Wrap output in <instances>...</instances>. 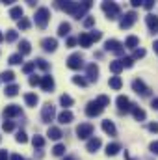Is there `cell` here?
<instances>
[{
	"instance_id": "1",
	"label": "cell",
	"mask_w": 158,
	"mask_h": 160,
	"mask_svg": "<svg viewBox=\"0 0 158 160\" xmlns=\"http://www.w3.org/2000/svg\"><path fill=\"white\" fill-rule=\"evenodd\" d=\"M58 8H62L63 11H67V13H71L75 19H82V17H86V11L93 6L89 0H86V2H58L56 4Z\"/></svg>"
},
{
	"instance_id": "2",
	"label": "cell",
	"mask_w": 158,
	"mask_h": 160,
	"mask_svg": "<svg viewBox=\"0 0 158 160\" xmlns=\"http://www.w3.org/2000/svg\"><path fill=\"white\" fill-rule=\"evenodd\" d=\"M102 11L106 13V17L110 19V21H116L119 15H121V9H119V6L116 2H102Z\"/></svg>"
},
{
	"instance_id": "3",
	"label": "cell",
	"mask_w": 158,
	"mask_h": 160,
	"mask_svg": "<svg viewBox=\"0 0 158 160\" xmlns=\"http://www.w3.org/2000/svg\"><path fill=\"white\" fill-rule=\"evenodd\" d=\"M48 19H50V11H48V8H39V9L36 11V24H37L39 28H47Z\"/></svg>"
},
{
	"instance_id": "4",
	"label": "cell",
	"mask_w": 158,
	"mask_h": 160,
	"mask_svg": "<svg viewBox=\"0 0 158 160\" xmlns=\"http://www.w3.org/2000/svg\"><path fill=\"white\" fill-rule=\"evenodd\" d=\"M136 19H138V15H136V11H126L125 15H123V19L119 21V26H121V30H128L134 22H136Z\"/></svg>"
},
{
	"instance_id": "5",
	"label": "cell",
	"mask_w": 158,
	"mask_h": 160,
	"mask_svg": "<svg viewBox=\"0 0 158 160\" xmlns=\"http://www.w3.org/2000/svg\"><path fill=\"white\" fill-rule=\"evenodd\" d=\"M104 110V106L95 99V101H91V102H87V106H86V114L89 116V118H97V116H101V112Z\"/></svg>"
},
{
	"instance_id": "6",
	"label": "cell",
	"mask_w": 158,
	"mask_h": 160,
	"mask_svg": "<svg viewBox=\"0 0 158 160\" xmlns=\"http://www.w3.org/2000/svg\"><path fill=\"white\" fill-rule=\"evenodd\" d=\"M91 134H93V125L91 123H80L77 127V136L80 140H87Z\"/></svg>"
},
{
	"instance_id": "7",
	"label": "cell",
	"mask_w": 158,
	"mask_h": 160,
	"mask_svg": "<svg viewBox=\"0 0 158 160\" xmlns=\"http://www.w3.org/2000/svg\"><path fill=\"white\" fill-rule=\"evenodd\" d=\"M132 89H134L138 95H141V97H149V95H151V89L145 86L143 80H140V78H136L132 82Z\"/></svg>"
},
{
	"instance_id": "8",
	"label": "cell",
	"mask_w": 158,
	"mask_h": 160,
	"mask_svg": "<svg viewBox=\"0 0 158 160\" xmlns=\"http://www.w3.org/2000/svg\"><path fill=\"white\" fill-rule=\"evenodd\" d=\"M117 108H119V112L121 114H126V112H132V108H134V102H130L125 95H119L117 97Z\"/></svg>"
},
{
	"instance_id": "9",
	"label": "cell",
	"mask_w": 158,
	"mask_h": 160,
	"mask_svg": "<svg viewBox=\"0 0 158 160\" xmlns=\"http://www.w3.org/2000/svg\"><path fill=\"white\" fill-rule=\"evenodd\" d=\"M104 48H106V50H110V52H114V54H117V56H121V54L125 52L123 43H119L117 39H108L106 43H104Z\"/></svg>"
},
{
	"instance_id": "10",
	"label": "cell",
	"mask_w": 158,
	"mask_h": 160,
	"mask_svg": "<svg viewBox=\"0 0 158 160\" xmlns=\"http://www.w3.org/2000/svg\"><path fill=\"white\" fill-rule=\"evenodd\" d=\"M41 118L45 123H50V121L56 118V110H54V106L50 104V102H47L45 106H43V110H41Z\"/></svg>"
},
{
	"instance_id": "11",
	"label": "cell",
	"mask_w": 158,
	"mask_h": 160,
	"mask_svg": "<svg viewBox=\"0 0 158 160\" xmlns=\"http://www.w3.org/2000/svg\"><path fill=\"white\" fill-rule=\"evenodd\" d=\"M84 65V58L80 56V54H71L69 58H67V67L69 69H73V71H77Z\"/></svg>"
},
{
	"instance_id": "12",
	"label": "cell",
	"mask_w": 158,
	"mask_h": 160,
	"mask_svg": "<svg viewBox=\"0 0 158 160\" xmlns=\"http://www.w3.org/2000/svg\"><path fill=\"white\" fill-rule=\"evenodd\" d=\"M86 75H87V80H89V82H95V80L99 78V67H97L95 63H89V65L86 67Z\"/></svg>"
},
{
	"instance_id": "13",
	"label": "cell",
	"mask_w": 158,
	"mask_h": 160,
	"mask_svg": "<svg viewBox=\"0 0 158 160\" xmlns=\"http://www.w3.org/2000/svg\"><path fill=\"white\" fill-rule=\"evenodd\" d=\"M17 116H21V106L9 104V106L4 108V118H17Z\"/></svg>"
},
{
	"instance_id": "14",
	"label": "cell",
	"mask_w": 158,
	"mask_h": 160,
	"mask_svg": "<svg viewBox=\"0 0 158 160\" xmlns=\"http://www.w3.org/2000/svg\"><path fill=\"white\" fill-rule=\"evenodd\" d=\"M41 47H43L47 52H54L56 47H58V41L54 39V38H45V39L41 41Z\"/></svg>"
},
{
	"instance_id": "15",
	"label": "cell",
	"mask_w": 158,
	"mask_h": 160,
	"mask_svg": "<svg viewBox=\"0 0 158 160\" xmlns=\"http://www.w3.org/2000/svg\"><path fill=\"white\" fill-rule=\"evenodd\" d=\"M145 22H147V26H149V30H151L153 34H156V32H158V17H156V15H153V13H149V15L145 17Z\"/></svg>"
},
{
	"instance_id": "16",
	"label": "cell",
	"mask_w": 158,
	"mask_h": 160,
	"mask_svg": "<svg viewBox=\"0 0 158 160\" xmlns=\"http://www.w3.org/2000/svg\"><path fill=\"white\" fill-rule=\"evenodd\" d=\"M41 88H43V91H52L54 89V78L50 75H45L41 78Z\"/></svg>"
},
{
	"instance_id": "17",
	"label": "cell",
	"mask_w": 158,
	"mask_h": 160,
	"mask_svg": "<svg viewBox=\"0 0 158 160\" xmlns=\"http://www.w3.org/2000/svg\"><path fill=\"white\" fill-rule=\"evenodd\" d=\"M101 138H91V140H87V143H86V149L89 151V153H95L99 147H101Z\"/></svg>"
},
{
	"instance_id": "18",
	"label": "cell",
	"mask_w": 158,
	"mask_h": 160,
	"mask_svg": "<svg viewBox=\"0 0 158 160\" xmlns=\"http://www.w3.org/2000/svg\"><path fill=\"white\" fill-rule=\"evenodd\" d=\"M102 130H104L106 134H110V136H116V134H117L116 125H114L110 119H104V121H102Z\"/></svg>"
},
{
	"instance_id": "19",
	"label": "cell",
	"mask_w": 158,
	"mask_h": 160,
	"mask_svg": "<svg viewBox=\"0 0 158 160\" xmlns=\"http://www.w3.org/2000/svg\"><path fill=\"white\" fill-rule=\"evenodd\" d=\"M73 118H75V116H73V112H71V110H63V112L58 116V121H60L62 125H67V123H71V121H73Z\"/></svg>"
},
{
	"instance_id": "20",
	"label": "cell",
	"mask_w": 158,
	"mask_h": 160,
	"mask_svg": "<svg viewBox=\"0 0 158 160\" xmlns=\"http://www.w3.org/2000/svg\"><path fill=\"white\" fill-rule=\"evenodd\" d=\"M9 17L15 19V21H21V19H22V8H21V6H13V8L9 9Z\"/></svg>"
},
{
	"instance_id": "21",
	"label": "cell",
	"mask_w": 158,
	"mask_h": 160,
	"mask_svg": "<svg viewBox=\"0 0 158 160\" xmlns=\"http://www.w3.org/2000/svg\"><path fill=\"white\" fill-rule=\"evenodd\" d=\"M78 43H80V47H91V43H93V39H91V36H89L87 32H84V34H80Z\"/></svg>"
},
{
	"instance_id": "22",
	"label": "cell",
	"mask_w": 158,
	"mask_h": 160,
	"mask_svg": "<svg viewBox=\"0 0 158 160\" xmlns=\"http://www.w3.org/2000/svg\"><path fill=\"white\" fill-rule=\"evenodd\" d=\"M119 151H121V145L119 143H108L106 145V155L108 157H116Z\"/></svg>"
},
{
	"instance_id": "23",
	"label": "cell",
	"mask_w": 158,
	"mask_h": 160,
	"mask_svg": "<svg viewBox=\"0 0 158 160\" xmlns=\"http://www.w3.org/2000/svg\"><path fill=\"white\" fill-rule=\"evenodd\" d=\"M47 134H48V138H50V140H60V138L63 136V134H62V130H60L58 127H48V132H47Z\"/></svg>"
},
{
	"instance_id": "24",
	"label": "cell",
	"mask_w": 158,
	"mask_h": 160,
	"mask_svg": "<svg viewBox=\"0 0 158 160\" xmlns=\"http://www.w3.org/2000/svg\"><path fill=\"white\" fill-rule=\"evenodd\" d=\"M110 71H112L114 75H119V73L123 71V62H121V60H114V62H110Z\"/></svg>"
},
{
	"instance_id": "25",
	"label": "cell",
	"mask_w": 158,
	"mask_h": 160,
	"mask_svg": "<svg viewBox=\"0 0 158 160\" xmlns=\"http://www.w3.org/2000/svg\"><path fill=\"white\" fill-rule=\"evenodd\" d=\"M24 102H26L28 106H36V104L39 102V99H37L36 93H26V95H24Z\"/></svg>"
},
{
	"instance_id": "26",
	"label": "cell",
	"mask_w": 158,
	"mask_h": 160,
	"mask_svg": "<svg viewBox=\"0 0 158 160\" xmlns=\"http://www.w3.org/2000/svg\"><path fill=\"white\" fill-rule=\"evenodd\" d=\"M138 45H140V39H138L136 36H128L126 41H125V47H126V48H134V50H136Z\"/></svg>"
},
{
	"instance_id": "27",
	"label": "cell",
	"mask_w": 158,
	"mask_h": 160,
	"mask_svg": "<svg viewBox=\"0 0 158 160\" xmlns=\"http://www.w3.org/2000/svg\"><path fill=\"white\" fill-rule=\"evenodd\" d=\"M30 50H32V47H30V43L26 39H22L21 43H19V54H30Z\"/></svg>"
},
{
	"instance_id": "28",
	"label": "cell",
	"mask_w": 158,
	"mask_h": 160,
	"mask_svg": "<svg viewBox=\"0 0 158 160\" xmlns=\"http://www.w3.org/2000/svg\"><path fill=\"white\" fill-rule=\"evenodd\" d=\"M132 114H134V119H136V121H145V112H143L140 106H136V104H134Z\"/></svg>"
},
{
	"instance_id": "29",
	"label": "cell",
	"mask_w": 158,
	"mask_h": 160,
	"mask_svg": "<svg viewBox=\"0 0 158 160\" xmlns=\"http://www.w3.org/2000/svg\"><path fill=\"white\" fill-rule=\"evenodd\" d=\"M69 32H71V24H69V22H62L60 28H58V36H60V38H65Z\"/></svg>"
},
{
	"instance_id": "30",
	"label": "cell",
	"mask_w": 158,
	"mask_h": 160,
	"mask_svg": "<svg viewBox=\"0 0 158 160\" xmlns=\"http://www.w3.org/2000/svg\"><path fill=\"white\" fill-rule=\"evenodd\" d=\"M7 97H15L17 93H19V86L17 84H9V86H6V91H4Z\"/></svg>"
},
{
	"instance_id": "31",
	"label": "cell",
	"mask_w": 158,
	"mask_h": 160,
	"mask_svg": "<svg viewBox=\"0 0 158 160\" xmlns=\"http://www.w3.org/2000/svg\"><path fill=\"white\" fill-rule=\"evenodd\" d=\"M60 102H62L63 108H69V106H73L75 101H73V97H69V95H62V97H60Z\"/></svg>"
},
{
	"instance_id": "32",
	"label": "cell",
	"mask_w": 158,
	"mask_h": 160,
	"mask_svg": "<svg viewBox=\"0 0 158 160\" xmlns=\"http://www.w3.org/2000/svg\"><path fill=\"white\" fill-rule=\"evenodd\" d=\"M108 84H110V88H112V89H121V86H123V80L119 78V77H112Z\"/></svg>"
},
{
	"instance_id": "33",
	"label": "cell",
	"mask_w": 158,
	"mask_h": 160,
	"mask_svg": "<svg viewBox=\"0 0 158 160\" xmlns=\"http://www.w3.org/2000/svg\"><path fill=\"white\" fill-rule=\"evenodd\" d=\"M7 62H9L11 65H19V63H22V54H19V52H17V54H11Z\"/></svg>"
},
{
	"instance_id": "34",
	"label": "cell",
	"mask_w": 158,
	"mask_h": 160,
	"mask_svg": "<svg viewBox=\"0 0 158 160\" xmlns=\"http://www.w3.org/2000/svg\"><path fill=\"white\" fill-rule=\"evenodd\" d=\"M63 153H65V145H63V143H58V145L52 147V155H54V157H62Z\"/></svg>"
},
{
	"instance_id": "35",
	"label": "cell",
	"mask_w": 158,
	"mask_h": 160,
	"mask_svg": "<svg viewBox=\"0 0 158 160\" xmlns=\"http://www.w3.org/2000/svg\"><path fill=\"white\" fill-rule=\"evenodd\" d=\"M32 143H34V147L41 149V147L45 145V138H43V136H34V138H32Z\"/></svg>"
},
{
	"instance_id": "36",
	"label": "cell",
	"mask_w": 158,
	"mask_h": 160,
	"mask_svg": "<svg viewBox=\"0 0 158 160\" xmlns=\"http://www.w3.org/2000/svg\"><path fill=\"white\" fill-rule=\"evenodd\" d=\"M15 140H17L19 143H26V142H28V136H26V132H24V130H19V132H17V136H15Z\"/></svg>"
},
{
	"instance_id": "37",
	"label": "cell",
	"mask_w": 158,
	"mask_h": 160,
	"mask_svg": "<svg viewBox=\"0 0 158 160\" xmlns=\"http://www.w3.org/2000/svg\"><path fill=\"white\" fill-rule=\"evenodd\" d=\"M19 38V34H17V30H7V34H6V41H9V43H13V41H17Z\"/></svg>"
},
{
	"instance_id": "38",
	"label": "cell",
	"mask_w": 158,
	"mask_h": 160,
	"mask_svg": "<svg viewBox=\"0 0 158 160\" xmlns=\"http://www.w3.org/2000/svg\"><path fill=\"white\" fill-rule=\"evenodd\" d=\"M0 78L4 80V82H11V80L15 78V73H13V71H4V73L0 75Z\"/></svg>"
},
{
	"instance_id": "39",
	"label": "cell",
	"mask_w": 158,
	"mask_h": 160,
	"mask_svg": "<svg viewBox=\"0 0 158 160\" xmlns=\"http://www.w3.org/2000/svg\"><path fill=\"white\" fill-rule=\"evenodd\" d=\"M34 69H36V62H28V63H24V65H22V71H24L26 75H30Z\"/></svg>"
},
{
	"instance_id": "40",
	"label": "cell",
	"mask_w": 158,
	"mask_h": 160,
	"mask_svg": "<svg viewBox=\"0 0 158 160\" xmlns=\"http://www.w3.org/2000/svg\"><path fill=\"white\" fill-rule=\"evenodd\" d=\"M19 28H21V30H28V28H30V21H28L26 17H22V19L19 21Z\"/></svg>"
},
{
	"instance_id": "41",
	"label": "cell",
	"mask_w": 158,
	"mask_h": 160,
	"mask_svg": "<svg viewBox=\"0 0 158 160\" xmlns=\"http://www.w3.org/2000/svg\"><path fill=\"white\" fill-rule=\"evenodd\" d=\"M41 78H43V77H37V75H32L28 82H30V86H41Z\"/></svg>"
},
{
	"instance_id": "42",
	"label": "cell",
	"mask_w": 158,
	"mask_h": 160,
	"mask_svg": "<svg viewBox=\"0 0 158 160\" xmlns=\"http://www.w3.org/2000/svg\"><path fill=\"white\" fill-rule=\"evenodd\" d=\"M73 82H75L77 86H82V88H86V86H87V80L82 78V77H73Z\"/></svg>"
},
{
	"instance_id": "43",
	"label": "cell",
	"mask_w": 158,
	"mask_h": 160,
	"mask_svg": "<svg viewBox=\"0 0 158 160\" xmlns=\"http://www.w3.org/2000/svg\"><path fill=\"white\" fill-rule=\"evenodd\" d=\"M36 65H37L39 69H43V71H47V69H48V63H47L43 58H37V60H36Z\"/></svg>"
},
{
	"instance_id": "44",
	"label": "cell",
	"mask_w": 158,
	"mask_h": 160,
	"mask_svg": "<svg viewBox=\"0 0 158 160\" xmlns=\"http://www.w3.org/2000/svg\"><path fill=\"white\" fill-rule=\"evenodd\" d=\"M121 62H123V67H132V65H134V58H130V56L123 58Z\"/></svg>"
},
{
	"instance_id": "45",
	"label": "cell",
	"mask_w": 158,
	"mask_h": 160,
	"mask_svg": "<svg viewBox=\"0 0 158 160\" xmlns=\"http://www.w3.org/2000/svg\"><path fill=\"white\" fill-rule=\"evenodd\" d=\"M97 101H99L102 106H108V104H110V97H106V95H99V97H97Z\"/></svg>"
},
{
	"instance_id": "46",
	"label": "cell",
	"mask_w": 158,
	"mask_h": 160,
	"mask_svg": "<svg viewBox=\"0 0 158 160\" xmlns=\"http://www.w3.org/2000/svg\"><path fill=\"white\" fill-rule=\"evenodd\" d=\"M2 127H4V130H6V132H11V130L15 128L13 121H4V125H2Z\"/></svg>"
},
{
	"instance_id": "47",
	"label": "cell",
	"mask_w": 158,
	"mask_h": 160,
	"mask_svg": "<svg viewBox=\"0 0 158 160\" xmlns=\"http://www.w3.org/2000/svg\"><path fill=\"white\" fill-rule=\"evenodd\" d=\"M93 24H95V17H86V19H84V26H86V28H89V26H93Z\"/></svg>"
},
{
	"instance_id": "48",
	"label": "cell",
	"mask_w": 158,
	"mask_h": 160,
	"mask_svg": "<svg viewBox=\"0 0 158 160\" xmlns=\"http://www.w3.org/2000/svg\"><path fill=\"white\" fill-rule=\"evenodd\" d=\"M143 56H145V50H143V48H136L132 58H134V60H138V58H143Z\"/></svg>"
},
{
	"instance_id": "49",
	"label": "cell",
	"mask_w": 158,
	"mask_h": 160,
	"mask_svg": "<svg viewBox=\"0 0 158 160\" xmlns=\"http://www.w3.org/2000/svg\"><path fill=\"white\" fill-rule=\"evenodd\" d=\"M89 36H91V39L93 41H99L102 38V32H97V30H93V32H89Z\"/></svg>"
},
{
	"instance_id": "50",
	"label": "cell",
	"mask_w": 158,
	"mask_h": 160,
	"mask_svg": "<svg viewBox=\"0 0 158 160\" xmlns=\"http://www.w3.org/2000/svg\"><path fill=\"white\" fill-rule=\"evenodd\" d=\"M149 149H151V153H153V155H158V140H156V142H153V143L149 145Z\"/></svg>"
},
{
	"instance_id": "51",
	"label": "cell",
	"mask_w": 158,
	"mask_h": 160,
	"mask_svg": "<svg viewBox=\"0 0 158 160\" xmlns=\"http://www.w3.org/2000/svg\"><path fill=\"white\" fill-rule=\"evenodd\" d=\"M147 128H149L151 132H158V123H149V125H147Z\"/></svg>"
},
{
	"instance_id": "52",
	"label": "cell",
	"mask_w": 158,
	"mask_h": 160,
	"mask_svg": "<svg viewBox=\"0 0 158 160\" xmlns=\"http://www.w3.org/2000/svg\"><path fill=\"white\" fill-rule=\"evenodd\" d=\"M153 6H155L153 0H145V2H143V8H145V9H153Z\"/></svg>"
},
{
	"instance_id": "53",
	"label": "cell",
	"mask_w": 158,
	"mask_h": 160,
	"mask_svg": "<svg viewBox=\"0 0 158 160\" xmlns=\"http://www.w3.org/2000/svg\"><path fill=\"white\" fill-rule=\"evenodd\" d=\"M0 160H9V155H7V151H0Z\"/></svg>"
},
{
	"instance_id": "54",
	"label": "cell",
	"mask_w": 158,
	"mask_h": 160,
	"mask_svg": "<svg viewBox=\"0 0 158 160\" xmlns=\"http://www.w3.org/2000/svg\"><path fill=\"white\" fill-rule=\"evenodd\" d=\"M130 4H132V8H140L143 2H141V0H130Z\"/></svg>"
},
{
	"instance_id": "55",
	"label": "cell",
	"mask_w": 158,
	"mask_h": 160,
	"mask_svg": "<svg viewBox=\"0 0 158 160\" xmlns=\"http://www.w3.org/2000/svg\"><path fill=\"white\" fill-rule=\"evenodd\" d=\"M77 41H78V39H75V38H69V39H67V47H75V45H77Z\"/></svg>"
},
{
	"instance_id": "56",
	"label": "cell",
	"mask_w": 158,
	"mask_h": 160,
	"mask_svg": "<svg viewBox=\"0 0 158 160\" xmlns=\"http://www.w3.org/2000/svg\"><path fill=\"white\" fill-rule=\"evenodd\" d=\"M151 106H153V110H158V99H153L151 101Z\"/></svg>"
},
{
	"instance_id": "57",
	"label": "cell",
	"mask_w": 158,
	"mask_h": 160,
	"mask_svg": "<svg viewBox=\"0 0 158 160\" xmlns=\"http://www.w3.org/2000/svg\"><path fill=\"white\" fill-rule=\"evenodd\" d=\"M9 160H24V158H22L21 155H11V157H9Z\"/></svg>"
},
{
	"instance_id": "58",
	"label": "cell",
	"mask_w": 158,
	"mask_h": 160,
	"mask_svg": "<svg viewBox=\"0 0 158 160\" xmlns=\"http://www.w3.org/2000/svg\"><path fill=\"white\" fill-rule=\"evenodd\" d=\"M125 158H126V160H136V158H132V157L128 155V151H125Z\"/></svg>"
},
{
	"instance_id": "59",
	"label": "cell",
	"mask_w": 158,
	"mask_h": 160,
	"mask_svg": "<svg viewBox=\"0 0 158 160\" xmlns=\"http://www.w3.org/2000/svg\"><path fill=\"white\" fill-rule=\"evenodd\" d=\"M153 47H155V50H156V52H158V39L155 41V45H153Z\"/></svg>"
},
{
	"instance_id": "60",
	"label": "cell",
	"mask_w": 158,
	"mask_h": 160,
	"mask_svg": "<svg viewBox=\"0 0 158 160\" xmlns=\"http://www.w3.org/2000/svg\"><path fill=\"white\" fill-rule=\"evenodd\" d=\"M63 160H75V158H73V157H65Z\"/></svg>"
},
{
	"instance_id": "61",
	"label": "cell",
	"mask_w": 158,
	"mask_h": 160,
	"mask_svg": "<svg viewBox=\"0 0 158 160\" xmlns=\"http://www.w3.org/2000/svg\"><path fill=\"white\" fill-rule=\"evenodd\" d=\"M0 41H4V36H2V32H0Z\"/></svg>"
}]
</instances>
